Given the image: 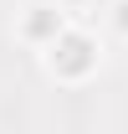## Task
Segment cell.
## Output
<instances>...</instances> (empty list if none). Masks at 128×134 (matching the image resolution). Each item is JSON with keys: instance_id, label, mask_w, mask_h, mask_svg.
I'll list each match as a JSON object with an SVG mask.
<instances>
[{"instance_id": "6da1fadb", "label": "cell", "mask_w": 128, "mask_h": 134, "mask_svg": "<svg viewBox=\"0 0 128 134\" xmlns=\"http://www.w3.org/2000/svg\"><path fill=\"white\" fill-rule=\"evenodd\" d=\"M51 62H56V72H87V67H92V47H87L82 36H56Z\"/></svg>"}, {"instance_id": "7a4b0ae2", "label": "cell", "mask_w": 128, "mask_h": 134, "mask_svg": "<svg viewBox=\"0 0 128 134\" xmlns=\"http://www.w3.org/2000/svg\"><path fill=\"white\" fill-rule=\"evenodd\" d=\"M26 31L31 36H56V16H51V10H36V16L26 21Z\"/></svg>"}, {"instance_id": "3957f363", "label": "cell", "mask_w": 128, "mask_h": 134, "mask_svg": "<svg viewBox=\"0 0 128 134\" xmlns=\"http://www.w3.org/2000/svg\"><path fill=\"white\" fill-rule=\"evenodd\" d=\"M118 26H123V31H128V0H123V5H118Z\"/></svg>"}]
</instances>
